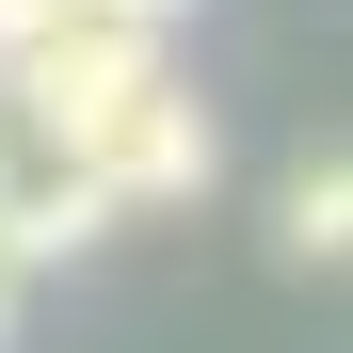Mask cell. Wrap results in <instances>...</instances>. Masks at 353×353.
Here are the masks:
<instances>
[{"mask_svg":"<svg viewBox=\"0 0 353 353\" xmlns=\"http://www.w3.org/2000/svg\"><path fill=\"white\" fill-rule=\"evenodd\" d=\"M337 241H353V176H337V161H289V193H273V257L337 273Z\"/></svg>","mask_w":353,"mask_h":353,"instance_id":"3957f363","label":"cell"},{"mask_svg":"<svg viewBox=\"0 0 353 353\" xmlns=\"http://www.w3.org/2000/svg\"><path fill=\"white\" fill-rule=\"evenodd\" d=\"M0 273H17V225H0Z\"/></svg>","mask_w":353,"mask_h":353,"instance_id":"8992f818","label":"cell"},{"mask_svg":"<svg viewBox=\"0 0 353 353\" xmlns=\"http://www.w3.org/2000/svg\"><path fill=\"white\" fill-rule=\"evenodd\" d=\"M0 337H17V273H0Z\"/></svg>","mask_w":353,"mask_h":353,"instance_id":"5b68a950","label":"cell"},{"mask_svg":"<svg viewBox=\"0 0 353 353\" xmlns=\"http://www.w3.org/2000/svg\"><path fill=\"white\" fill-rule=\"evenodd\" d=\"M65 17H112V32H176L193 0H65Z\"/></svg>","mask_w":353,"mask_h":353,"instance_id":"277c9868","label":"cell"},{"mask_svg":"<svg viewBox=\"0 0 353 353\" xmlns=\"http://www.w3.org/2000/svg\"><path fill=\"white\" fill-rule=\"evenodd\" d=\"M209 161H225V129H209V97L176 81V65H145V81L81 129V176H97V209H112V225H129V209H193V193H209Z\"/></svg>","mask_w":353,"mask_h":353,"instance_id":"6da1fadb","label":"cell"},{"mask_svg":"<svg viewBox=\"0 0 353 353\" xmlns=\"http://www.w3.org/2000/svg\"><path fill=\"white\" fill-rule=\"evenodd\" d=\"M0 225H17V273H32V257H81L97 225H112V209H97V176H81V145L48 129L17 81H0Z\"/></svg>","mask_w":353,"mask_h":353,"instance_id":"7a4b0ae2","label":"cell"}]
</instances>
